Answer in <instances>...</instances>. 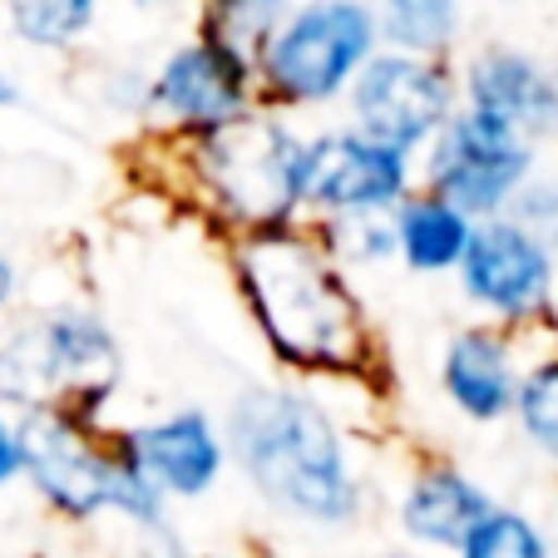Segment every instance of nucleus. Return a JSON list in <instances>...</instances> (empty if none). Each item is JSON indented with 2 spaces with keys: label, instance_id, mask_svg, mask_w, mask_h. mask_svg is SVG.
Here are the masks:
<instances>
[{
  "label": "nucleus",
  "instance_id": "f257e3e1",
  "mask_svg": "<svg viewBox=\"0 0 558 558\" xmlns=\"http://www.w3.org/2000/svg\"><path fill=\"white\" fill-rule=\"evenodd\" d=\"M238 272L277 356L292 366H356L366 351L361 302L312 238L287 222H263L238 247Z\"/></svg>",
  "mask_w": 558,
  "mask_h": 558
},
{
  "label": "nucleus",
  "instance_id": "f03ea898",
  "mask_svg": "<svg viewBox=\"0 0 558 558\" xmlns=\"http://www.w3.org/2000/svg\"><path fill=\"white\" fill-rule=\"evenodd\" d=\"M228 440L243 460L247 480L287 514L312 524L351 519L361 489L347 470L337 430L306 396L292 390H253L238 396L228 421Z\"/></svg>",
  "mask_w": 558,
  "mask_h": 558
},
{
  "label": "nucleus",
  "instance_id": "7ed1b4c3",
  "mask_svg": "<svg viewBox=\"0 0 558 558\" xmlns=\"http://www.w3.org/2000/svg\"><path fill=\"white\" fill-rule=\"evenodd\" d=\"M21 470L35 480L45 499L70 519H89L99 509L154 524L163 514V495L148 485V474L124 450H105L85 430L80 411L40 405L21 421Z\"/></svg>",
  "mask_w": 558,
  "mask_h": 558
},
{
  "label": "nucleus",
  "instance_id": "20e7f679",
  "mask_svg": "<svg viewBox=\"0 0 558 558\" xmlns=\"http://www.w3.org/2000/svg\"><path fill=\"white\" fill-rule=\"evenodd\" d=\"M380 31L366 0H306L282 15L267 45L253 54V70L272 99L322 105L337 99L356 80V70L376 54Z\"/></svg>",
  "mask_w": 558,
  "mask_h": 558
},
{
  "label": "nucleus",
  "instance_id": "39448f33",
  "mask_svg": "<svg viewBox=\"0 0 558 558\" xmlns=\"http://www.w3.org/2000/svg\"><path fill=\"white\" fill-rule=\"evenodd\" d=\"M119 386V347L95 316H50L0 347V396L25 411H95Z\"/></svg>",
  "mask_w": 558,
  "mask_h": 558
},
{
  "label": "nucleus",
  "instance_id": "423d86ee",
  "mask_svg": "<svg viewBox=\"0 0 558 558\" xmlns=\"http://www.w3.org/2000/svg\"><path fill=\"white\" fill-rule=\"evenodd\" d=\"M302 158L306 138H296L277 119L232 114L208 129L198 144V169L218 208L253 222H287L302 203Z\"/></svg>",
  "mask_w": 558,
  "mask_h": 558
},
{
  "label": "nucleus",
  "instance_id": "0eeeda50",
  "mask_svg": "<svg viewBox=\"0 0 558 558\" xmlns=\"http://www.w3.org/2000/svg\"><path fill=\"white\" fill-rule=\"evenodd\" d=\"M529 158H534V144L524 134H514L509 124L480 114V109H460L430 134L425 183L470 218H495L524 189Z\"/></svg>",
  "mask_w": 558,
  "mask_h": 558
},
{
  "label": "nucleus",
  "instance_id": "6e6552de",
  "mask_svg": "<svg viewBox=\"0 0 558 558\" xmlns=\"http://www.w3.org/2000/svg\"><path fill=\"white\" fill-rule=\"evenodd\" d=\"M347 89L361 134L396 144L405 154L430 144L435 129L454 114V85L450 74L435 64V54H411V50L371 54Z\"/></svg>",
  "mask_w": 558,
  "mask_h": 558
},
{
  "label": "nucleus",
  "instance_id": "1a4fd4ad",
  "mask_svg": "<svg viewBox=\"0 0 558 558\" xmlns=\"http://www.w3.org/2000/svg\"><path fill=\"white\" fill-rule=\"evenodd\" d=\"M411 193V154L396 144L361 134V129H337L306 144L302 158V203L322 213H390Z\"/></svg>",
  "mask_w": 558,
  "mask_h": 558
},
{
  "label": "nucleus",
  "instance_id": "9d476101",
  "mask_svg": "<svg viewBox=\"0 0 558 558\" xmlns=\"http://www.w3.org/2000/svg\"><path fill=\"white\" fill-rule=\"evenodd\" d=\"M464 296L499 316H534L554 292V253L514 218L474 222L460 257Z\"/></svg>",
  "mask_w": 558,
  "mask_h": 558
},
{
  "label": "nucleus",
  "instance_id": "9b49d317",
  "mask_svg": "<svg viewBox=\"0 0 558 558\" xmlns=\"http://www.w3.org/2000/svg\"><path fill=\"white\" fill-rule=\"evenodd\" d=\"M247 95H253V60L238 54L232 45H222L218 35H203V40L183 45L163 60V70L154 74L144 99L169 124L208 134L222 119L243 114Z\"/></svg>",
  "mask_w": 558,
  "mask_h": 558
},
{
  "label": "nucleus",
  "instance_id": "f8f14e48",
  "mask_svg": "<svg viewBox=\"0 0 558 558\" xmlns=\"http://www.w3.org/2000/svg\"><path fill=\"white\" fill-rule=\"evenodd\" d=\"M464 99L470 109L509 124L514 134L534 138L558 134V80L519 50H485L464 70Z\"/></svg>",
  "mask_w": 558,
  "mask_h": 558
},
{
  "label": "nucleus",
  "instance_id": "ddd939ff",
  "mask_svg": "<svg viewBox=\"0 0 558 558\" xmlns=\"http://www.w3.org/2000/svg\"><path fill=\"white\" fill-rule=\"evenodd\" d=\"M124 454L148 474L158 495H208L222 470V440L203 411H179L124 440Z\"/></svg>",
  "mask_w": 558,
  "mask_h": 558
},
{
  "label": "nucleus",
  "instance_id": "4468645a",
  "mask_svg": "<svg viewBox=\"0 0 558 558\" xmlns=\"http://www.w3.org/2000/svg\"><path fill=\"white\" fill-rule=\"evenodd\" d=\"M445 396L454 401V411L470 415V421H499V415L514 411V361L509 347L485 327H470L450 341L445 351Z\"/></svg>",
  "mask_w": 558,
  "mask_h": 558
},
{
  "label": "nucleus",
  "instance_id": "2eb2a0df",
  "mask_svg": "<svg viewBox=\"0 0 558 558\" xmlns=\"http://www.w3.org/2000/svg\"><path fill=\"white\" fill-rule=\"evenodd\" d=\"M489 495L474 480H464L460 470L440 464V470H425L421 480L411 485L401 505V524L411 538L435 548H460L470 538V529L489 514Z\"/></svg>",
  "mask_w": 558,
  "mask_h": 558
},
{
  "label": "nucleus",
  "instance_id": "dca6fc26",
  "mask_svg": "<svg viewBox=\"0 0 558 558\" xmlns=\"http://www.w3.org/2000/svg\"><path fill=\"white\" fill-rule=\"evenodd\" d=\"M396 257H405V267L415 272H450L460 267L464 243L474 232V218L464 208H454L440 193H405L396 208Z\"/></svg>",
  "mask_w": 558,
  "mask_h": 558
},
{
  "label": "nucleus",
  "instance_id": "f3484780",
  "mask_svg": "<svg viewBox=\"0 0 558 558\" xmlns=\"http://www.w3.org/2000/svg\"><path fill=\"white\" fill-rule=\"evenodd\" d=\"M376 31L411 54H440L460 31V0H380Z\"/></svg>",
  "mask_w": 558,
  "mask_h": 558
},
{
  "label": "nucleus",
  "instance_id": "a211bd4d",
  "mask_svg": "<svg viewBox=\"0 0 558 558\" xmlns=\"http://www.w3.org/2000/svg\"><path fill=\"white\" fill-rule=\"evenodd\" d=\"M99 0H11V31L40 50H70L95 25Z\"/></svg>",
  "mask_w": 558,
  "mask_h": 558
},
{
  "label": "nucleus",
  "instance_id": "6ab92c4d",
  "mask_svg": "<svg viewBox=\"0 0 558 558\" xmlns=\"http://www.w3.org/2000/svg\"><path fill=\"white\" fill-rule=\"evenodd\" d=\"M287 11H292V0H208V35H218L222 45H232L238 54L253 60L267 45V35L282 25Z\"/></svg>",
  "mask_w": 558,
  "mask_h": 558
},
{
  "label": "nucleus",
  "instance_id": "aec40b11",
  "mask_svg": "<svg viewBox=\"0 0 558 558\" xmlns=\"http://www.w3.org/2000/svg\"><path fill=\"white\" fill-rule=\"evenodd\" d=\"M460 558H548L538 529L514 509H489L470 538L460 544Z\"/></svg>",
  "mask_w": 558,
  "mask_h": 558
},
{
  "label": "nucleus",
  "instance_id": "412c9836",
  "mask_svg": "<svg viewBox=\"0 0 558 558\" xmlns=\"http://www.w3.org/2000/svg\"><path fill=\"white\" fill-rule=\"evenodd\" d=\"M514 411L538 450L558 454V356L534 366L514 390Z\"/></svg>",
  "mask_w": 558,
  "mask_h": 558
},
{
  "label": "nucleus",
  "instance_id": "4be33fe9",
  "mask_svg": "<svg viewBox=\"0 0 558 558\" xmlns=\"http://www.w3.org/2000/svg\"><path fill=\"white\" fill-rule=\"evenodd\" d=\"M341 238H347V253L361 263L396 257V218L390 213H351V218H341Z\"/></svg>",
  "mask_w": 558,
  "mask_h": 558
},
{
  "label": "nucleus",
  "instance_id": "5701e85b",
  "mask_svg": "<svg viewBox=\"0 0 558 558\" xmlns=\"http://www.w3.org/2000/svg\"><path fill=\"white\" fill-rule=\"evenodd\" d=\"M509 203H514L519 228H529L544 247L558 243V189H519Z\"/></svg>",
  "mask_w": 558,
  "mask_h": 558
},
{
  "label": "nucleus",
  "instance_id": "b1692460",
  "mask_svg": "<svg viewBox=\"0 0 558 558\" xmlns=\"http://www.w3.org/2000/svg\"><path fill=\"white\" fill-rule=\"evenodd\" d=\"M21 474V425L0 411V485H11Z\"/></svg>",
  "mask_w": 558,
  "mask_h": 558
},
{
  "label": "nucleus",
  "instance_id": "393cba45",
  "mask_svg": "<svg viewBox=\"0 0 558 558\" xmlns=\"http://www.w3.org/2000/svg\"><path fill=\"white\" fill-rule=\"evenodd\" d=\"M15 296V267L0 257V312H5V302Z\"/></svg>",
  "mask_w": 558,
  "mask_h": 558
},
{
  "label": "nucleus",
  "instance_id": "a878e982",
  "mask_svg": "<svg viewBox=\"0 0 558 558\" xmlns=\"http://www.w3.org/2000/svg\"><path fill=\"white\" fill-rule=\"evenodd\" d=\"M11 105H21V89H15L11 74H0V109H11Z\"/></svg>",
  "mask_w": 558,
  "mask_h": 558
}]
</instances>
